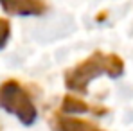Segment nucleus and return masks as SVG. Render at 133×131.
<instances>
[{"instance_id":"nucleus-1","label":"nucleus","mask_w":133,"mask_h":131,"mask_svg":"<svg viewBox=\"0 0 133 131\" xmlns=\"http://www.w3.org/2000/svg\"><path fill=\"white\" fill-rule=\"evenodd\" d=\"M0 108L16 115L25 126H31L38 115L31 95L16 79H7L0 85Z\"/></svg>"},{"instance_id":"nucleus-2","label":"nucleus","mask_w":133,"mask_h":131,"mask_svg":"<svg viewBox=\"0 0 133 131\" xmlns=\"http://www.w3.org/2000/svg\"><path fill=\"white\" fill-rule=\"evenodd\" d=\"M101 74H106V54L94 52L87 59H83L79 65L72 66L65 74V86L70 92L87 93L88 85Z\"/></svg>"},{"instance_id":"nucleus-3","label":"nucleus","mask_w":133,"mask_h":131,"mask_svg":"<svg viewBox=\"0 0 133 131\" xmlns=\"http://www.w3.org/2000/svg\"><path fill=\"white\" fill-rule=\"evenodd\" d=\"M0 5L9 15H20V16H36L43 15L47 5L43 0H0Z\"/></svg>"},{"instance_id":"nucleus-4","label":"nucleus","mask_w":133,"mask_h":131,"mask_svg":"<svg viewBox=\"0 0 133 131\" xmlns=\"http://www.w3.org/2000/svg\"><path fill=\"white\" fill-rule=\"evenodd\" d=\"M54 124H56V131H101L94 122H88L85 119L65 117V115H56Z\"/></svg>"},{"instance_id":"nucleus-5","label":"nucleus","mask_w":133,"mask_h":131,"mask_svg":"<svg viewBox=\"0 0 133 131\" xmlns=\"http://www.w3.org/2000/svg\"><path fill=\"white\" fill-rule=\"evenodd\" d=\"M61 109L65 113H85V111H97V113H104L103 109H94L88 102L74 97V95H65L63 102H61Z\"/></svg>"},{"instance_id":"nucleus-6","label":"nucleus","mask_w":133,"mask_h":131,"mask_svg":"<svg viewBox=\"0 0 133 131\" xmlns=\"http://www.w3.org/2000/svg\"><path fill=\"white\" fill-rule=\"evenodd\" d=\"M124 72V61L117 54H106V75L108 77H119Z\"/></svg>"},{"instance_id":"nucleus-7","label":"nucleus","mask_w":133,"mask_h":131,"mask_svg":"<svg viewBox=\"0 0 133 131\" xmlns=\"http://www.w3.org/2000/svg\"><path fill=\"white\" fill-rule=\"evenodd\" d=\"M9 34H11V23H9V20L0 18V49L7 43Z\"/></svg>"}]
</instances>
